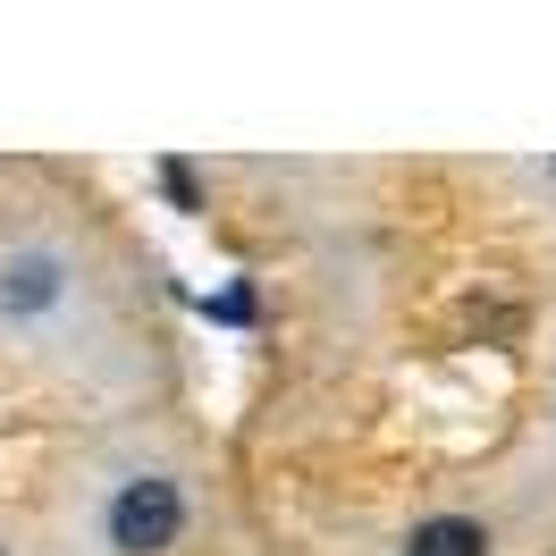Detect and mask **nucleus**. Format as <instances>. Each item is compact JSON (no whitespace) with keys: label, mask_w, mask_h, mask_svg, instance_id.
<instances>
[{"label":"nucleus","mask_w":556,"mask_h":556,"mask_svg":"<svg viewBox=\"0 0 556 556\" xmlns=\"http://www.w3.org/2000/svg\"><path fill=\"white\" fill-rule=\"evenodd\" d=\"M102 540H110V556H169L177 540H186V489H177L169 472H127V481H110Z\"/></svg>","instance_id":"obj_1"},{"label":"nucleus","mask_w":556,"mask_h":556,"mask_svg":"<svg viewBox=\"0 0 556 556\" xmlns=\"http://www.w3.org/2000/svg\"><path fill=\"white\" fill-rule=\"evenodd\" d=\"M68 304V253H51V244H17V253H0V320H51Z\"/></svg>","instance_id":"obj_2"},{"label":"nucleus","mask_w":556,"mask_h":556,"mask_svg":"<svg viewBox=\"0 0 556 556\" xmlns=\"http://www.w3.org/2000/svg\"><path fill=\"white\" fill-rule=\"evenodd\" d=\"M405 556H489V531L472 515H421L405 531Z\"/></svg>","instance_id":"obj_3"}]
</instances>
